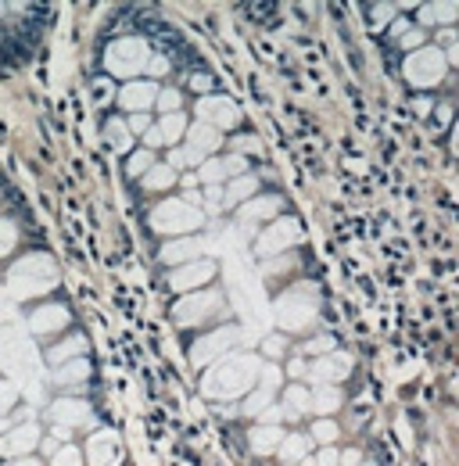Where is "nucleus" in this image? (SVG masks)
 <instances>
[{"label": "nucleus", "mask_w": 459, "mask_h": 466, "mask_svg": "<svg viewBox=\"0 0 459 466\" xmlns=\"http://www.w3.org/2000/svg\"><path fill=\"white\" fill-rule=\"evenodd\" d=\"M151 165V154L148 151H140L137 158H133V162H130V172H140V169H148Z\"/></svg>", "instance_id": "obj_1"}, {"label": "nucleus", "mask_w": 459, "mask_h": 466, "mask_svg": "<svg viewBox=\"0 0 459 466\" xmlns=\"http://www.w3.org/2000/svg\"><path fill=\"white\" fill-rule=\"evenodd\" d=\"M302 438H291V445H283V456H302Z\"/></svg>", "instance_id": "obj_2"}]
</instances>
